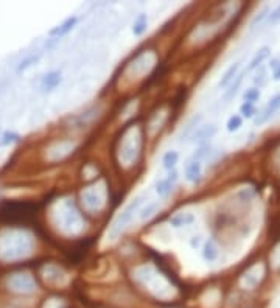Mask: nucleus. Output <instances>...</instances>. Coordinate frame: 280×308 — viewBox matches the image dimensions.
Listing matches in <instances>:
<instances>
[{"label":"nucleus","instance_id":"11","mask_svg":"<svg viewBox=\"0 0 280 308\" xmlns=\"http://www.w3.org/2000/svg\"><path fill=\"white\" fill-rule=\"evenodd\" d=\"M201 257L207 263H215L218 260V257H220V248H218L215 240L209 238L207 241H204L202 249H201Z\"/></svg>","mask_w":280,"mask_h":308},{"label":"nucleus","instance_id":"9","mask_svg":"<svg viewBox=\"0 0 280 308\" xmlns=\"http://www.w3.org/2000/svg\"><path fill=\"white\" fill-rule=\"evenodd\" d=\"M202 118H204L202 114H195V115H192L189 120H187V123L184 125V128L181 130V133H179V137H177L179 142L189 140V139L192 137V134L196 131V128L202 123Z\"/></svg>","mask_w":280,"mask_h":308},{"label":"nucleus","instance_id":"19","mask_svg":"<svg viewBox=\"0 0 280 308\" xmlns=\"http://www.w3.org/2000/svg\"><path fill=\"white\" fill-rule=\"evenodd\" d=\"M213 152V146L210 143H202V145H198V148L195 149V152L192 154V161H199L202 162L204 159H207L210 154Z\"/></svg>","mask_w":280,"mask_h":308},{"label":"nucleus","instance_id":"31","mask_svg":"<svg viewBox=\"0 0 280 308\" xmlns=\"http://www.w3.org/2000/svg\"><path fill=\"white\" fill-rule=\"evenodd\" d=\"M254 83L259 84V89L266 83V72L265 70H260V73H257V76L254 78Z\"/></svg>","mask_w":280,"mask_h":308},{"label":"nucleus","instance_id":"28","mask_svg":"<svg viewBox=\"0 0 280 308\" xmlns=\"http://www.w3.org/2000/svg\"><path fill=\"white\" fill-rule=\"evenodd\" d=\"M280 20V5L269 11L268 14V25H275Z\"/></svg>","mask_w":280,"mask_h":308},{"label":"nucleus","instance_id":"2","mask_svg":"<svg viewBox=\"0 0 280 308\" xmlns=\"http://www.w3.org/2000/svg\"><path fill=\"white\" fill-rule=\"evenodd\" d=\"M39 288L41 282L36 274L25 269L8 272L7 275H4L2 284H0V290L5 296L23 300H31V297L36 296Z\"/></svg>","mask_w":280,"mask_h":308},{"label":"nucleus","instance_id":"27","mask_svg":"<svg viewBox=\"0 0 280 308\" xmlns=\"http://www.w3.org/2000/svg\"><path fill=\"white\" fill-rule=\"evenodd\" d=\"M266 108L274 114L275 111H278L280 109V94H275L274 97H271L269 98V101H268V105H266Z\"/></svg>","mask_w":280,"mask_h":308},{"label":"nucleus","instance_id":"14","mask_svg":"<svg viewBox=\"0 0 280 308\" xmlns=\"http://www.w3.org/2000/svg\"><path fill=\"white\" fill-rule=\"evenodd\" d=\"M41 58H42V53H41V52H36V53H31V55L25 56V58L20 61V63L16 66V73H22V72L28 70L30 67L36 66L39 61H41Z\"/></svg>","mask_w":280,"mask_h":308},{"label":"nucleus","instance_id":"10","mask_svg":"<svg viewBox=\"0 0 280 308\" xmlns=\"http://www.w3.org/2000/svg\"><path fill=\"white\" fill-rule=\"evenodd\" d=\"M195 215L189 213V212H181V213H174L168 218V224L173 229H181V227H187V226H192L195 223Z\"/></svg>","mask_w":280,"mask_h":308},{"label":"nucleus","instance_id":"32","mask_svg":"<svg viewBox=\"0 0 280 308\" xmlns=\"http://www.w3.org/2000/svg\"><path fill=\"white\" fill-rule=\"evenodd\" d=\"M272 80L280 81V61H278V64L272 69Z\"/></svg>","mask_w":280,"mask_h":308},{"label":"nucleus","instance_id":"24","mask_svg":"<svg viewBox=\"0 0 280 308\" xmlns=\"http://www.w3.org/2000/svg\"><path fill=\"white\" fill-rule=\"evenodd\" d=\"M241 126H243V118L240 117V114L231 115L229 120H227V123H226V130L229 133H237Z\"/></svg>","mask_w":280,"mask_h":308},{"label":"nucleus","instance_id":"16","mask_svg":"<svg viewBox=\"0 0 280 308\" xmlns=\"http://www.w3.org/2000/svg\"><path fill=\"white\" fill-rule=\"evenodd\" d=\"M269 55H271V48H269V47H262V48L254 55V58L251 59V63H249L246 72H252V70H256L257 67H260L262 63H263V61H265Z\"/></svg>","mask_w":280,"mask_h":308},{"label":"nucleus","instance_id":"6","mask_svg":"<svg viewBox=\"0 0 280 308\" xmlns=\"http://www.w3.org/2000/svg\"><path fill=\"white\" fill-rule=\"evenodd\" d=\"M62 83V73L59 70H50L47 73H44L39 80V89L44 94H50L56 87H59V84Z\"/></svg>","mask_w":280,"mask_h":308},{"label":"nucleus","instance_id":"8","mask_svg":"<svg viewBox=\"0 0 280 308\" xmlns=\"http://www.w3.org/2000/svg\"><path fill=\"white\" fill-rule=\"evenodd\" d=\"M201 176H202V162L189 159V162L184 167V179L189 184H198L201 181Z\"/></svg>","mask_w":280,"mask_h":308},{"label":"nucleus","instance_id":"21","mask_svg":"<svg viewBox=\"0 0 280 308\" xmlns=\"http://www.w3.org/2000/svg\"><path fill=\"white\" fill-rule=\"evenodd\" d=\"M22 140L20 134L16 131H4L0 134V146H10V145H16Z\"/></svg>","mask_w":280,"mask_h":308},{"label":"nucleus","instance_id":"3","mask_svg":"<svg viewBox=\"0 0 280 308\" xmlns=\"http://www.w3.org/2000/svg\"><path fill=\"white\" fill-rule=\"evenodd\" d=\"M145 199H146V195H145V193L136 196L126 207H124V209L117 215L115 220L112 221V224H111V227H109V232H108V235H109L111 240H115L117 237L121 235V232L126 229V226L133 221L134 215H136V213L140 210V207L145 204Z\"/></svg>","mask_w":280,"mask_h":308},{"label":"nucleus","instance_id":"1","mask_svg":"<svg viewBox=\"0 0 280 308\" xmlns=\"http://www.w3.org/2000/svg\"><path fill=\"white\" fill-rule=\"evenodd\" d=\"M0 232V262L4 265H17L33 248L31 237L23 229L25 226H4Z\"/></svg>","mask_w":280,"mask_h":308},{"label":"nucleus","instance_id":"20","mask_svg":"<svg viewBox=\"0 0 280 308\" xmlns=\"http://www.w3.org/2000/svg\"><path fill=\"white\" fill-rule=\"evenodd\" d=\"M244 73H246V72H244ZM244 73H240V75L235 78V81H232V84L229 86V89L226 90V94H224V97H223V100H224L226 103L232 101V100H234V97L238 94V89H240V86H241V81H243Z\"/></svg>","mask_w":280,"mask_h":308},{"label":"nucleus","instance_id":"33","mask_svg":"<svg viewBox=\"0 0 280 308\" xmlns=\"http://www.w3.org/2000/svg\"><path fill=\"white\" fill-rule=\"evenodd\" d=\"M241 308H260V306H256V305H247V306H241Z\"/></svg>","mask_w":280,"mask_h":308},{"label":"nucleus","instance_id":"35","mask_svg":"<svg viewBox=\"0 0 280 308\" xmlns=\"http://www.w3.org/2000/svg\"><path fill=\"white\" fill-rule=\"evenodd\" d=\"M0 134H2V130H0Z\"/></svg>","mask_w":280,"mask_h":308},{"label":"nucleus","instance_id":"12","mask_svg":"<svg viewBox=\"0 0 280 308\" xmlns=\"http://www.w3.org/2000/svg\"><path fill=\"white\" fill-rule=\"evenodd\" d=\"M240 69H241V61H237V63H234L232 66H229V67L226 69V72L223 73V76L220 78V81H218V87H220V89L227 87V86L238 76Z\"/></svg>","mask_w":280,"mask_h":308},{"label":"nucleus","instance_id":"13","mask_svg":"<svg viewBox=\"0 0 280 308\" xmlns=\"http://www.w3.org/2000/svg\"><path fill=\"white\" fill-rule=\"evenodd\" d=\"M173 190H174V186H173L170 181H167L165 177L156 179V182H154V192H156V195L159 196V199H167L173 193Z\"/></svg>","mask_w":280,"mask_h":308},{"label":"nucleus","instance_id":"25","mask_svg":"<svg viewBox=\"0 0 280 308\" xmlns=\"http://www.w3.org/2000/svg\"><path fill=\"white\" fill-rule=\"evenodd\" d=\"M257 115V108L252 103H241L240 106V117L241 118H252Z\"/></svg>","mask_w":280,"mask_h":308},{"label":"nucleus","instance_id":"18","mask_svg":"<svg viewBox=\"0 0 280 308\" xmlns=\"http://www.w3.org/2000/svg\"><path fill=\"white\" fill-rule=\"evenodd\" d=\"M159 209V201H151V202H146L145 206L140 207L139 213H137V218L140 221H145L148 218H151L152 215L156 213V210Z\"/></svg>","mask_w":280,"mask_h":308},{"label":"nucleus","instance_id":"7","mask_svg":"<svg viewBox=\"0 0 280 308\" xmlns=\"http://www.w3.org/2000/svg\"><path fill=\"white\" fill-rule=\"evenodd\" d=\"M216 131H218L216 126L212 125V123H207V125H199L189 140H190L192 143H198V145L209 143V140L216 134Z\"/></svg>","mask_w":280,"mask_h":308},{"label":"nucleus","instance_id":"26","mask_svg":"<svg viewBox=\"0 0 280 308\" xmlns=\"http://www.w3.org/2000/svg\"><path fill=\"white\" fill-rule=\"evenodd\" d=\"M268 14H269V8H268V7L262 8V11H259V13L252 17L251 23H249V28H251V30L257 28V25H260V23L268 17Z\"/></svg>","mask_w":280,"mask_h":308},{"label":"nucleus","instance_id":"29","mask_svg":"<svg viewBox=\"0 0 280 308\" xmlns=\"http://www.w3.org/2000/svg\"><path fill=\"white\" fill-rule=\"evenodd\" d=\"M189 244H190V248H192L193 251L199 249L201 246H202V237H201V235H193V237L189 240Z\"/></svg>","mask_w":280,"mask_h":308},{"label":"nucleus","instance_id":"30","mask_svg":"<svg viewBox=\"0 0 280 308\" xmlns=\"http://www.w3.org/2000/svg\"><path fill=\"white\" fill-rule=\"evenodd\" d=\"M167 181H170L173 186H176V182L179 181V171L176 170V168H173V170H170V171H167V177H165Z\"/></svg>","mask_w":280,"mask_h":308},{"label":"nucleus","instance_id":"22","mask_svg":"<svg viewBox=\"0 0 280 308\" xmlns=\"http://www.w3.org/2000/svg\"><path fill=\"white\" fill-rule=\"evenodd\" d=\"M27 302L28 300L5 296L4 299H0V308H27Z\"/></svg>","mask_w":280,"mask_h":308},{"label":"nucleus","instance_id":"15","mask_svg":"<svg viewBox=\"0 0 280 308\" xmlns=\"http://www.w3.org/2000/svg\"><path fill=\"white\" fill-rule=\"evenodd\" d=\"M146 30H148V14L140 13L136 16V19L133 22V35L136 38H140L146 33Z\"/></svg>","mask_w":280,"mask_h":308},{"label":"nucleus","instance_id":"4","mask_svg":"<svg viewBox=\"0 0 280 308\" xmlns=\"http://www.w3.org/2000/svg\"><path fill=\"white\" fill-rule=\"evenodd\" d=\"M78 22H80V17H78L77 14L69 16L67 19L62 20L59 25H56V27H53V28L50 30V32H48V38L59 41L61 38H64L66 35H69L72 30L78 25Z\"/></svg>","mask_w":280,"mask_h":308},{"label":"nucleus","instance_id":"5","mask_svg":"<svg viewBox=\"0 0 280 308\" xmlns=\"http://www.w3.org/2000/svg\"><path fill=\"white\" fill-rule=\"evenodd\" d=\"M262 279H263V275H262V272H259V266H252V268H249V269L241 275L240 284H241V288H243V290L252 291V290H256V288L260 285Z\"/></svg>","mask_w":280,"mask_h":308},{"label":"nucleus","instance_id":"34","mask_svg":"<svg viewBox=\"0 0 280 308\" xmlns=\"http://www.w3.org/2000/svg\"><path fill=\"white\" fill-rule=\"evenodd\" d=\"M164 308H177V306H174V305H165Z\"/></svg>","mask_w":280,"mask_h":308},{"label":"nucleus","instance_id":"17","mask_svg":"<svg viewBox=\"0 0 280 308\" xmlns=\"http://www.w3.org/2000/svg\"><path fill=\"white\" fill-rule=\"evenodd\" d=\"M179 164V152L176 149H170V151H165L164 156H162V168L170 171L173 168H176Z\"/></svg>","mask_w":280,"mask_h":308},{"label":"nucleus","instance_id":"23","mask_svg":"<svg viewBox=\"0 0 280 308\" xmlns=\"http://www.w3.org/2000/svg\"><path fill=\"white\" fill-rule=\"evenodd\" d=\"M260 89L259 87H249V89H246V92L243 94V101L244 103H252V105H256L259 100H260Z\"/></svg>","mask_w":280,"mask_h":308}]
</instances>
